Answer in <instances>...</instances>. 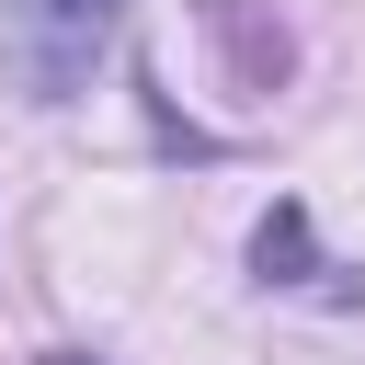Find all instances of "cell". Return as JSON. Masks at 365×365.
Here are the masks:
<instances>
[{
    "label": "cell",
    "instance_id": "cell-2",
    "mask_svg": "<svg viewBox=\"0 0 365 365\" xmlns=\"http://www.w3.org/2000/svg\"><path fill=\"white\" fill-rule=\"evenodd\" d=\"M251 274H262V285H319V274H342V262H319V240H308V205L285 194V205L251 228Z\"/></svg>",
    "mask_w": 365,
    "mask_h": 365
},
{
    "label": "cell",
    "instance_id": "cell-1",
    "mask_svg": "<svg viewBox=\"0 0 365 365\" xmlns=\"http://www.w3.org/2000/svg\"><path fill=\"white\" fill-rule=\"evenodd\" d=\"M114 23H125V0H0V91H23L34 114L80 103Z\"/></svg>",
    "mask_w": 365,
    "mask_h": 365
},
{
    "label": "cell",
    "instance_id": "cell-3",
    "mask_svg": "<svg viewBox=\"0 0 365 365\" xmlns=\"http://www.w3.org/2000/svg\"><path fill=\"white\" fill-rule=\"evenodd\" d=\"M57 365H91V354H57Z\"/></svg>",
    "mask_w": 365,
    "mask_h": 365
}]
</instances>
